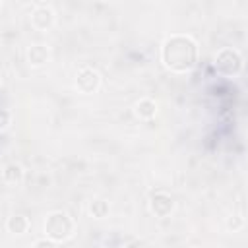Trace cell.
Segmentation results:
<instances>
[{"label": "cell", "mask_w": 248, "mask_h": 248, "mask_svg": "<svg viewBox=\"0 0 248 248\" xmlns=\"http://www.w3.org/2000/svg\"><path fill=\"white\" fill-rule=\"evenodd\" d=\"M163 62L174 72H188L198 62V46L186 35H174L163 45Z\"/></svg>", "instance_id": "obj_1"}, {"label": "cell", "mask_w": 248, "mask_h": 248, "mask_svg": "<svg viewBox=\"0 0 248 248\" xmlns=\"http://www.w3.org/2000/svg\"><path fill=\"white\" fill-rule=\"evenodd\" d=\"M72 231H74V223L64 211H54L45 221V232L54 242L66 240L72 234Z\"/></svg>", "instance_id": "obj_2"}, {"label": "cell", "mask_w": 248, "mask_h": 248, "mask_svg": "<svg viewBox=\"0 0 248 248\" xmlns=\"http://www.w3.org/2000/svg\"><path fill=\"white\" fill-rule=\"evenodd\" d=\"M215 70L223 76H236L242 70V58L232 48H223L215 56Z\"/></svg>", "instance_id": "obj_3"}, {"label": "cell", "mask_w": 248, "mask_h": 248, "mask_svg": "<svg viewBox=\"0 0 248 248\" xmlns=\"http://www.w3.org/2000/svg\"><path fill=\"white\" fill-rule=\"evenodd\" d=\"M99 81H101V78H99V74H97L95 70L83 68V70L78 74L76 85H78V89L83 91V93H93V91L99 87Z\"/></svg>", "instance_id": "obj_4"}, {"label": "cell", "mask_w": 248, "mask_h": 248, "mask_svg": "<svg viewBox=\"0 0 248 248\" xmlns=\"http://www.w3.org/2000/svg\"><path fill=\"white\" fill-rule=\"evenodd\" d=\"M151 211L155 213V215H159V217H165V215H169L170 211H172V207H174V202H172V198L169 196V194H163V192H157V194H153L151 196Z\"/></svg>", "instance_id": "obj_5"}, {"label": "cell", "mask_w": 248, "mask_h": 248, "mask_svg": "<svg viewBox=\"0 0 248 248\" xmlns=\"http://www.w3.org/2000/svg\"><path fill=\"white\" fill-rule=\"evenodd\" d=\"M31 21H33V25H35L37 29H48V27L52 25V21H54V12H52L48 6H39V8L33 12Z\"/></svg>", "instance_id": "obj_6"}, {"label": "cell", "mask_w": 248, "mask_h": 248, "mask_svg": "<svg viewBox=\"0 0 248 248\" xmlns=\"http://www.w3.org/2000/svg\"><path fill=\"white\" fill-rule=\"evenodd\" d=\"M27 58H29V62L33 66H41V64H45L48 60V48L43 46V45H33L29 48V52H27Z\"/></svg>", "instance_id": "obj_7"}, {"label": "cell", "mask_w": 248, "mask_h": 248, "mask_svg": "<svg viewBox=\"0 0 248 248\" xmlns=\"http://www.w3.org/2000/svg\"><path fill=\"white\" fill-rule=\"evenodd\" d=\"M27 227H29V221L25 215H12L8 219V229L14 234H23L27 231Z\"/></svg>", "instance_id": "obj_8"}, {"label": "cell", "mask_w": 248, "mask_h": 248, "mask_svg": "<svg viewBox=\"0 0 248 248\" xmlns=\"http://www.w3.org/2000/svg\"><path fill=\"white\" fill-rule=\"evenodd\" d=\"M155 112H157V105L151 99H143L136 105V114L140 118H151V116H155Z\"/></svg>", "instance_id": "obj_9"}, {"label": "cell", "mask_w": 248, "mask_h": 248, "mask_svg": "<svg viewBox=\"0 0 248 248\" xmlns=\"http://www.w3.org/2000/svg\"><path fill=\"white\" fill-rule=\"evenodd\" d=\"M4 180L6 182H12V184H16V182H19L21 180V176H23V170H21V167L19 165H16V163H12V165H6V169H4Z\"/></svg>", "instance_id": "obj_10"}, {"label": "cell", "mask_w": 248, "mask_h": 248, "mask_svg": "<svg viewBox=\"0 0 248 248\" xmlns=\"http://www.w3.org/2000/svg\"><path fill=\"white\" fill-rule=\"evenodd\" d=\"M91 213H93V217H105L107 213H108V203L105 202V200H95L93 203H91Z\"/></svg>", "instance_id": "obj_11"}, {"label": "cell", "mask_w": 248, "mask_h": 248, "mask_svg": "<svg viewBox=\"0 0 248 248\" xmlns=\"http://www.w3.org/2000/svg\"><path fill=\"white\" fill-rule=\"evenodd\" d=\"M35 248H58V246H56L54 240H50V238H43V240L35 242Z\"/></svg>", "instance_id": "obj_12"}, {"label": "cell", "mask_w": 248, "mask_h": 248, "mask_svg": "<svg viewBox=\"0 0 248 248\" xmlns=\"http://www.w3.org/2000/svg\"><path fill=\"white\" fill-rule=\"evenodd\" d=\"M240 225H242V221H240L238 217H232V219L227 221V227H229V229H238Z\"/></svg>", "instance_id": "obj_13"}, {"label": "cell", "mask_w": 248, "mask_h": 248, "mask_svg": "<svg viewBox=\"0 0 248 248\" xmlns=\"http://www.w3.org/2000/svg\"><path fill=\"white\" fill-rule=\"evenodd\" d=\"M2 114H4V120H2V128H8V124H10V114H8V110H6V108H4V112H2Z\"/></svg>", "instance_id": "obj_14"}, {"label": "cell", "mask_w": 248, "mask_h": 248, "mask_svg": "<svg viewBox=\"0 0 248 248\" xmlns=\"http://www.w3.org/2000/svg\"><path fill=\"white\" fill-rule=\"evenodd\" d=\"M126 248H141V242L140 240H132V242L126 244Z\"/></svg>", "instance_id": "obj_15"}]
</instances>
